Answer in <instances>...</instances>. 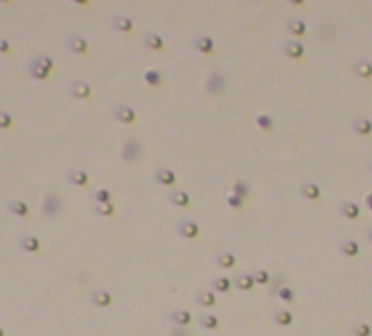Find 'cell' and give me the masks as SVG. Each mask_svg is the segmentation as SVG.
<instances>
[{
  "label": "cell",
  "mask_w": 372,
  "mask_h": 336,
  "mask_svg": "<svg viewBox=\"0 0 372 336\" xmlns=\"http://www.w3.org/2000/svg\"><path fill=\"white\" fill-rule=\"evenodd\" d=\"M17 248L24 249V251H29V253H37V251H41V240L33 234H24L17 240Z\"/></svg>",
  "instance_id": "obj_9"
},
{
  "label": "cell",
  "mask_w": 372,
  "mask_h": 336,
  "mask_svg": "<svg viewBox=\"0 0 372 336\" xmlns=\"http://www.w3.org/2000/svg\"><path fill=\"white\" fill-rule=\"evenodd\" d=\"M226 87H228V81H226V76L222 72H212L208 73V78L205 81V89L208 95H224L226 93Z\"/></svg>",
  "instance_id": "obj_1"
},
{
  "label": "cell",
  "mask_w": 372,
  "mask_h": 336,
  "mask_svg": "<svg viewBox=\"0 0 372 336\" xmlns=\"http://www.w3.org/2000/svg\"><path fill=\"white\" fill-rule=\"evenodd\" d=\"M68 182L71 185H77V188H85L89 184V174L85 170H80V168H71L68 172Z\"/></svg>",
  "instance_id": "obj_17"
},
{
  "label": "cell",
  "mask_w": 372,
  "mask_h": 336,
  "mask_svg": "<svg viewBox=\"0 0 372 336\" xmlns=\"http://www.w3.org/2000/svg\"><path fill=\"white\" fill-rule=\"evenodd\" d=\"M143 80H145V83L147 85H151V87H160L162 85V73L159 72V70H147L145 72V76H143Z\"/></svg>",
  "instance_id": "obj_31"
},
{
  "label": "cell",
  "mask_w": 372,
  "mask_h": 336,
  "mask_svg": "<svg viewBox=\"0 0 372 336\" xmlns=\"http://www.w3.org/2000/svg\"><path fill=\"white\" fill-rule=\"evenodd\" d=\"M353 72H355L357 78H363V80H370L372 78V66L368 60L364 58H357L353 62Z\"/></svg>",
  "instance_id": "obj_16"
},
{
  "label": "cell",
  "mask_w": 372,
  "mask_h": 336,
  "mask_svg": "<svg viewBox=\"0 0 372 336\" xmlns=\"http://www.w3.org/2000/svg\"><path fill=\"white\" fill-rule=\"evenodd\" d=\"M351 332H353V336H370V325L364 321H357L351 327Z\"/></svg>",
  "instance_id": "obj_39"
},
{
  "label": "cell",
  "mask_w": 372,
  "mask_h": 336,
  "mask_svg": "<svg viewBox=\"0 0 372 336\" xmlns=\"http://www.w3.org/2000/svg\"><path fill=\"white\" fill-rule=\"evenodd\" d=\"M143 45L147 48H151V50H162L164 48V39L156 33H147L143 37Z\"/></svg>",
  "instance_id": "obj_28"
},
{
  "label": "cell",
  "mask_w": 372,
  "mask_h": 336,
  "mask_svg": "<svg viewBox=\"0 0 372 336\" xmlns=\"http://www.w3.org/2000/svg\"><path fill=\"white\" fill-rule=\"evenodd\" d=\"M287 31L291 33L293 37H303V35H307V24L299 17H293L287 22Z\"/></svg>",
  "instance_id": "obj_27"
},
{
  "label": "cell",
  "mask_w": 372,
  "mask_h": 336,
  "mask_svg": "<svg viewBox=\"0 0 372 336\" xmlns=\"http://www.w3.org/2000/svg\"><path fill=\"white\" fill-rule=\"evenodd\" d=\"M214 263L218 265L220 269H233L236 263H238V259H236V255L230 253V251H220L218 255L214 257Z\"/></svg>",
  "instance_id": "obj_22"
},
{
  "label": "cell",
  "mask_w": 372,
  "mask_h": 336,
  "mask_svg": "<svg viewBox=\"0 0 372 336\" xmlns=\"http://www.w3.org/2000/svg\"><path fill=\"white\" fill-rule=\"evenodd\" d=\"M236 195H239L241 199H247L249 195H251V185H249V182H243V180H238L236 184H233V192Z\"/></svg>",
  "instance_id": "obj_37"
},
{
  "label": "cell",
  "mask_w": 372,
  "mask_h": 336,
  "mask_svg": "<svg viewBox=\"0 0 372 336\" xmlns=\"http://www.w3.org/2000/svg\"><path fill=\"white\" fill-rule=\"evenodd\" d=\"M251 274H253L254 286H268L270 280H272V274L268 271H264V269H259V271L251 272Z\"/></svg>",
  "instance_id": "obj_34"
},
{
  "label": "cell",
  "mask_w": 372,
  "mask_h": 336,
  "mask_svg": "<svg viewBox=\"0 0 372 336\" xmlns=\"http://www.w3.org/2000/svg\"><path fill=\"white\" fill-rule=\"evenodd\" d=\"M199 325H201V328H206V330H218L220 328V319L216 315L205 313V315L199 317Z\"/></svg>",
  "instance_id": "obj_29"
},
{
  "label": "cell",
  "mask_w": 372,
  "mask_h": 336,
  "mask_svg": "<svg viewBox=\"0 0 372 336\" xmlns=\"http://www.w3.org/2000/svg\"><path fill=\"white\" fill-rule=\"evenodd\" d=\"M66 47L70 52L73 54H85L89 50V43L85 37H81V35H70L68 39H66Z\"/></svg>",
  "instance_id": "obj_6"
},
{
  "label": "cell",
  "mask_w": 372,
  "mask_h": 336,
  "mask_svg": "<svg viewBox=\"0 0 372 336\" xmlns=\"http://www.w3.org/2000/svg\"><path fill=\"white\" fill-rule=\"evenodd\" d=\"M338 249H340V253H343L345 257H357L359 253H361V248H359V244H357L355 240H343V241H340Z\"/></svg>",
  "instance_id": "obj_26"
},
{
  "label": "cell",
  "mask_w": 372,
  "mask_h": 336,
  "mask_svg": "<svg viewBox=\"0 0 372 336\" xmlns=\"http://www.w3.org/2000/svg\"><path fill=\"white\" fill-rule=\"evenodd\" d=\"M210 288L220 292V294H228L231 290V280L228 276H216V278L210 280Z\"/></svg>",
  "instance_id": "obj_30"
},
{
  "label": "cell",
  "mask_w": 372,
  "mask_h": 336,
  "mask_svg": "<svg viewBox=\"0 0 372 336\" xmlns=\"http://www.w3.org/2000/svg\"><path fill=\"white\" fill-rule=\"evenodd\" d=\"M257 126L261 129H264V132H272L274 126H276V120L272 116H268V114H259L257 116Z\"/></svg>",
  "instance_id": "obj_35"
},
{
  "label": "cell",
  "mask_w": 372,
  "mask_h": 336,
  "mask_svg": "<svg viewBox=\"0 0 372 336\" xmlns=\"http://www.w3.org/2000/svg\"><path fill=\"white\" fill-rule=\"evenodd\" d=\"M170 321L175 327H189L191 321H193V315L187 309H175V311L170 313Z\"/></svg>",
  "instance_id": "obj_13"
},
{
  "label": "cell",
  "mask_w": 372,
  "mask_h": 336,
  "mask_svg": "<svg viewBox=\"0 0 372 336\" xmlns=\"http://www.w3.org/2000/svg\"><path fill=\"white\" fill-rule=\"evenodd\" d=\"M195 302L201 307H216V294L210 290H199L195 294Z\"/></svg>",
  "instance_id": "obj_20"
},
{
  "label": "cell",
  "mask_w": 372,
  "mask_h": 336,
  "mask_svg": "<svg viewBox=\"0 0 372 336\" xmlns=\"http://www.w3.org/2000/svg\"><path fill=\"white\" fill-rule=\"evenodd\" d=\"M0 52L2 54H10L12 52V45L6 39H0Z\"/></svg>",
  "instance_id": "obj_45"
},
{
  "label": "cell",
  "mask_w": 372,
  "mask_h": 336,
  "mask_svg": "<svg viewBox=\"0 0 372 336\" xmlns=\"http://www.w3.org/2000/svg\"><path fill=\"white\" fill-rule=\"evenodd\" d=\"M226 201H228V205H230L231 209H243L245 207V199H241V197L236 195V193H230V195L226 197Z\"/></svg>",
  "instance_id": "obj_42"
},
{
  "label": "cell",
  "mask_w": 372,
  "mask_h": 336,
  "mask_svg": "<svg viewBox=\"0 0 372 336\" xmlns=\"http://www.w3.org/2000/svg\"><path fill=\"white\" fill-rule=\"evenodd\" d=\"M27 70H29V76H31V78H35V80H48V76H50V72H48V70H45V68L37 66L35 62H29Z\"/></svg>",
  "instance_id": "obj_36"
},
{
  "label": "cell",
  "mask_w": 372,
  "mask_h": 336,
  "mask_svg": "<svg viewBox=\"0 0 372 336\" xmlns=\"http://www.w3.org/2000/svg\"><path fill=\"white\" fill-rule=\"evenodd\" d=\"M31 62H35V64H37V66H41V68H45V70H48V72H52V70H54V60H52L50 56H45V54L33 56Z\"/></svg>",
  "instance_id": "obj_38"
},
{
  "label": "cell",
  "mask_w": 372,
  "mask_h": 336,
  "mask_svg": "<svg viewBox=\"0 0 372 336\" xmlns=\"http://www.w3.org/2000/svg\"><path fill=\"white\" fill-rule=\"evenodd\" d=\"M233 284H236L238 290H241V292H249V290L254 288L253 274H251V272H238V274L233 276Z\"/></svg>",
  "instance_id": "obj_14"
},
{
  "label": "cell",
  "mask_w": 372,
  "mask_h": 336,
  "mask_svg": "<svg viewBox=\"0 0 372 336\" xmlns=\"http://www.w3.org/2000/svg\"><path fill=\"white\" fill-rule=\"evenodd\" d=\"M12 124H14V120H12V116H10L8 112L0 110V129L12 128Z\"/></svg>",
  "instance_id": "obj_43"
},
{
  "label": "cell",
  "mask_w": 372,
  "mask_h": 336,
  "mask_svg": "<svg viewBox=\"0 0 372 336\" xmlns=\"http://www.w3.org/2000/svg\"><path fill=\"white\" fill-rule=\"evenodd\" d=\"M338 211H340L341 216H345L349 220H359L361 218V207L353 201H341Z\"/></svg>",
  "instance_id": "obj_10"
},
{
  "label": "cell",
  "mask_w": 372,
  "mask_h": 336,
  "mask_svg": "<svg viewBox=\"0 0 372 336\" xmlns=\"http://www.w3.org/2000/svg\"><path fill=\"white\" fill-rule=\"evenodd\" d=\"M8 213H12V215H16V216H22V218H27L31 211H29V205H27L25 201L12 199L8 203Z\"/></svg>",
  "instance_id": "obj_21"
},
{
  "label": "cell",
  "mask_w": 372,
  "mask_h": 336,
  "mask_svg": "<svg viewBox=\"0 0 372 336\" xmlns=\"http://www.w3.org/2000/svg\"><path fill=\"white\" fill-rule=\"evenodd\" d=\"M112 27L116 29V31H122V33H131L133 31V22L126 16H114L112 17Z\"/></svg>",
  "instance_id": "obj_23"
},
{
  "label": "cell",
  "mask_w": 372,
  "mask_h": 336,
  "mask_svg": "<svg viewBox=\"0 0 372 336\" xmlns=\"http://www.w3.org/2000/svg\"><path fill=\"white\" fill-rule=\"evenodd\" d=\"M154 180L162 185H168V188H172V185L178 182V178H175L174 172H172L170 168H164V166H160L154 170Z\"/></svg>",
  "instance_id": "obj_11"
},
{
  "label": "cell",
  "mask_w": 372,
  "mask_h": 336,
  "mask_svg": "<svg viewBox=\"0 0 372 336\" xmlns=\"http://www.w3.org/2000/svg\"><path fill=\"white\" fill-rule=\"evenodd\" d=\"M170 336H193V334L187 330V327H175V328H172Z\"/></svg>",
  "instance_id": "obj_44"
},
{
  "label": "cell",
  "mask_w": 372,
  "mask_h": 336,
  "mask_svg": "<svg viewBox=\"0 0 372 336\" xmlns=\"http://www.w3.org/2000/svg\"><path fill=\"white\" fill-rule=\"evenodd\" d=\"M143 155V145L141 141H137L135 137H127L124 141V147H122V160L126 162H135L139 160Z\"/></svg>",
  "instance_id": "obj_2"
},
{
  "label": "cell",
  "mask_w": 372,
  "mask_h": 336,
  "mask_svg": "<svg viewBox=\"0 0 372 336\" xmlns=\"http://www.w3.org/2000/svg\"><path fill=\"white\" fill-rule=\"evenodd\" d=\"M89 302L96 307H110L112 302H114V297H112L110 292H106V290H93L91 294H89Z\"/></svg>",
  "instance_id": "obj_8"
},
{
  "label": "cell",
  "mask_w": 372,
  "mask_h": 336,
  "mask_svg": "<svg viewBox=\"0 0 372 336\" xmlns=\"http://www.w3.org/2000/svg\"><path fill=\"white\" fill-rule=\"evenodd\" d=\"M351 129L355 132L357 136L366 137V136H370L372 124H370V120H368V118H364V116H359V118H355V120L351 122Z\"/></svg>",
  "instance_id": "obj_18"
},
{
  "label": "cell",
  "mask_w": 372,
  "mask_h": 336,
  "mask_svg": "<svg viewBox=\"0 0 372 336\" xmlns=\"http://www.w3.org/2000/svg\"><path fill=\"white\" fill-rule=\"evenodd\" d=\"M43 215L47 216V218H56V216L62 213V199H60V195L58 193H48L45 201H43Z\"/></svg>",
  "instance_id": "obj_3"
},
{
  "label": "cell",
  "mask_w": 372,
  "mask_h": 336,
  "mask_svg": "<svg viewBox=\"0 0 372 336\" xmlns=\"http://www.w3.org/2000/svg\"><path fill=\"white\" fill-rule=\"evenodd\" d=\"M287 284V276H285L284 272H278V274H272V280H270V296H274L276 294V290H280L282 286H285Z\"/></svg>",
  "instance_id": "obj_33"
},
{
  "label": "cell",
  "mask_w": 372,
  "mask_h": 336,
  "mask_svg": "<svg viewBox=\"0 0 372 336\" xmlns=\"http://www.w3.org/2000/svg\"><path fill=\"white\" fill-rule=\"evenodd\" d=\"M272 321L276 325H280V327H291L295 319H293L291 311H287V309H276L274 315H272Z\"/></svg>",
  "instance_id": "obj_24"
},
{
  "label": "cell",
  "mask_w": 372,
  "mask_h": 336,
  "mask_svg": "<svg viewBox=\"0 0 372 336\" xmlns=\"http://www.w3.org/2000/svg\"><path fill=\"white\" fill-rule=\"evenodd\" d=\"M95 213L99 216H112L116 213V209L112 203H95Z\"/></svg>",
  "instance_id": "obj_40"
},
{
  "label": "cell",
  "mask_w": 372,
  "mask_h": 336,
  "mask_svg": "<svg viewBox=\"0 0 372 336\" xmlns=\"http://www.w3.org/2000/svg\"><path fill=\"white\" fill-rule=\"evenodd\" d=\"M299 192L305 199H310V201H318L322 197V192H320V188H318L315 182H303L299 185Z\"/></svg>",
  "instance_id": "obj_15"
},
{
  "label": "cell",
  "mask_w": 372,
  "mask_h": 336,
  "mask_svg": "<svg viewBox=\"0 0 372 336\" xmlns=\"http://www.w3.org/2000/svg\"><path fill=\"white\" fill-rule=\"evenodd\" d=\"M93 199H95V203H110L112 195L108 190H96V192H93Z\"/></svg>",
  "instance_id": "obj_41"
},
{
  "label": "cell",
  "mask_w": 372,
  "mask_h": 336,
  "mask_svg": "<svg viewBox=\"0 0 372 336\" xmlns=\"http://www.w3.org/2000/svg\"><path fill=\"white\" fill-rule=\"evenodd\" d=\"M193 47L197 48L199 52H203V54H214L216 52V47H214V41L210 37H197V39L193 41Z\"/></svg>",
  "instance_id": "obj_19"
},
{
  "label": "cell",
  "mask_w": 372,
  "mask_h": 336,
  "mask_svg": "<svg viewBox=\"0 0 372 336\" xmlns=\"http://www.w3.org/2000/svg\"><path fill=\"white\" fill-rule=\"evenodd\" d=\"M0 336H6V332H4V328L0 327Z\"/></svg>",
  "instance_id": "obj_46"
},
{
  "label": "cell",
  "mask_w": 372,
  "mask_h": 336,
  "mask_svg": "<svg viewBox=\"0 0 372 336\" xmlns=\"http://www.w3.org/2000/svg\"><path fill=\"white\" fill-rule=\"evenodd\" d=\"M276 297H280L282 302H285V304H295V300H297V294H295V290L289 288L287 284L285 286H282L280 290H276V294H274Z\"/></svg>",
  "instance_id": "obj_32"
},
{
  "label": "cell",
  "mask_w": 372,
  "mask_h": 336,
  "mask_svg": "<svg viewBox=\"0 0 372 336\" xmlns=\"http://www.w3.org/2000/svg\"><path fill=\"white\" fill-rule=\"evenodd\" d=\"M170 203L180 209H187V207H191V197L185 192L175 190V192L170 193Z\"/></svg>",
  "instance_id": "obj_25"
},
{
  "label": "cell",
  "mask_w": 372,
  "mask_h": 336,
  "mask_svg": "<svg viewBox=\"0 0 372 336\" xmlns=\"http://www.w3.org/2000/svg\"><path fill=\"white\" fill-rule=\"evenodd\" d=\"M175 232H178V236L183 238V240H197L199 234H201V228H199V224L195 222V220L183 218V220H180L178 226H175Z\"/></svg>",
  "instance_id": "obj_4"
},
{
  "label": "cell",
  "mask_w": 372,
  "mask_h": 336,
  "mask_svg": "<svg viewBox=\"0 0 372 336\" xmlns=\"http://www.w3.org/2000/svg\"><path fill=\"white\" fill-rule=\"evenodd\" d=\"M68 91H70V95L73 97V99H80V101H87V99H91V95H93L91 85L83 80H73L70 85H68Z\"/></svg>",
  "instance_id": "obj_5"
},
{
  "label": "cell",
  "mask_w": 372,
  "mask_h": 336,
  "mask_svg": "<svg viewBox=\"0 0 372 336\" xmlns=\"http://www.w3.org/2000/svg\"><path fill=\"white\" fill-rule=\"evenodd\" d=\"M114 118L122 124H135L137 120V114L131 106H127V104H118L116 108H114Z\"/></svg>",
  "instance_id": "obj_7"
},
{
  "label": "cell",
  "mask_w": 372,
  "mask_h": 336,
  "mask_svg": "<svg viewBox=\"0 0 372 336\" xmlns=\"http://www.w3.org/2000/svg\"><path fill=\"white\" fill-rule=\"evenodd\" d=\"M284 52L285 56H289V58H295V60H299V58H303V54H305V47H303V43H299V41H285L284 43Z\"/></svg>",
  "instance_id": "obj_12"
}]
</instances>
